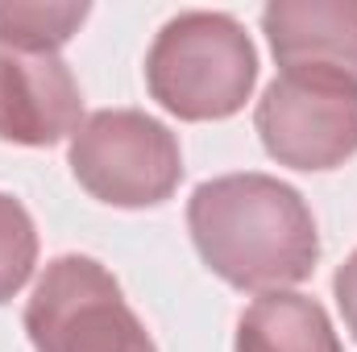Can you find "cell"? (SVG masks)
Instances as JSON below:
<instances>
[{
    "label": "cell",
    "mask_w": 357,
    "mask_h": 352,
    "mask_svg": "<svg viewBox=\"0 0 357 352\" xmlns=\"http://www.w3.org/2000/svg\"><path fill=\"white\" fill-rule=\"evenodd\" d=\"M25 332L33 352H158L121 282L79 253L42 269L25 303Z\"/></svg>",
    "instance_id": "cell-3"
},
{
    "label": "cell",
    "mask_w": 357,
    "mask_h": 352,
    "mask_svg": "<svg viewBox=\"0 0 357 352\" xmlns=\"http://www.w3.org/2000/svg\"><path fill=\"white\" fill-rule=\"evenodd\" d=\"M88 13V4H42V0L0 4V42L21 46V50H54L59 54V46H67L79 33Z\"/></svg>",
    "instance_id": "cell-9"
},
{
    "label": "cell",
    "mask_w": 357,
    "mask_h": 352,
    "mask_svg": "<svg viewBox=\"0 0 357 352\" xmlns=\"http://www.w3.org/2000/svg\"><path fill=\"white\" fill-rule=\"evenodd\" d=\"M237 352H345L328 311L295 290L254 298L237 319Z\"/></svg>",
    "instance_id": "cell-8"
},
{
    "label": "cell",
    "mask_w": 357,
    "mask_h": 352,
    "mask_svg": "<svg viewBox=\"0 0 357 352\" xmlns=\"http://www.w3.org/2000/svg\"><path fill=\"white\" fill-rule=\"evenodd\" d=\"M187 228L204 265L237 290L299 286L320 262V232L303 195L258 170L199 182L187 199Z\"/></svg>",
    "instance_id": "cell-1"
},
{
    "label": "cell",
    "mask_w": 357,
    "mask_h": 352,
    "mask_svg": "<svg viewBox=\"0 0 357 352\" xmlns=\"http://www.w3.org/2000/svg\"><path fill=\"white\" fill-rule=\"evenodd\" d=\"M333 294H337V307H341V315H345L349 336L357 340V253H349L345 265L337 269V278H333Z\"/></svg>",
    "instance_id": "cell-11"
},
{
    "label": "cell",
    "mask_w": 357,
    "mask_h": 352,
    "mask_svg": "<svg viewBox=\"0 0 357 352\" xmlns=\"http://www.w3.org/2000/svg\"><path fill=\"white\" fill-rule=\"evenodd\" d=\"M38 265V228L21 199L0 191V303L21 294Z\"/></svg>",
    "instance_id": "cell-10"
},
{
    "label": "cell",
    "mask_w": 357,
    "mask_h": 352,
    "mask_svg": "<svg viewBox=\"0 0 357 352\" xmlns=\"http://www.w3.org/2000/svg\"><path fill=\"white\" fill-rule=\"evenodd\" d=\"M67 158L75 182L108 207H158L183 182L178 137L137 108L91 112Z\"/></svg>",
    "instance_id": "cell-4"
},
{
    "label": "cell",
    "mask_w": 357,
    "mask_h": 352,
    "mask_svg": "<svg viewBox=\"0 0 357 352\" xmlns=\"http://www.w3.org/2000/svg\"><path fill=\"white\" fill-rule=\"evenodd\" d=\"M84 95L54 50H21L0 42V141L46 150L75 137Z\"/></svg>",
    "instance_id": "cell-6"
},
{
    "label": "cell",
    "mask_w": 357,
    "mask_h": 352,
    "mask_svg": "<svg viewBox=\"0 0 357 352\" xmlns=\"http://www.w3.org/2000/svg\"><path fill=\"white\" fill-rule=\"evenodd\" d=\"M262 33L282 71H333L357 83V0H274Z\"/></svg>",
    "instance_id": "cell-7"
},
{
    "label": "cell",
    "mask_w": 357,
    "mask_h": 352,
    "mask_svg": "<svg viewBox=\"0 0 357 352\" xmlns=\"http://www.w3.org/2000/svg\"><path fill=\"white\" fill-rule=\"evenodd\" d=\"M254 129L278 166L337 170L357 154V83L333 71H282L258 99Z\"/></svg>",
    "instance_id": "cell-5"
},
{
    "label": "cell",
    "mask_w": 357,
    "mask_h": 352,
    "mask_svg": "<svg viewBox=\"0 0 357 352\" xmlns=\"http://www.w3.org/2000/svg\"><path fill=\"white\" fill-rule=\"evenodd\" d=\"M254 83L258 50L229 13H178L146 54V88L178 120H229Z\"/></svg>",
    "instance_id": "cell-2"
}]
</instances>
